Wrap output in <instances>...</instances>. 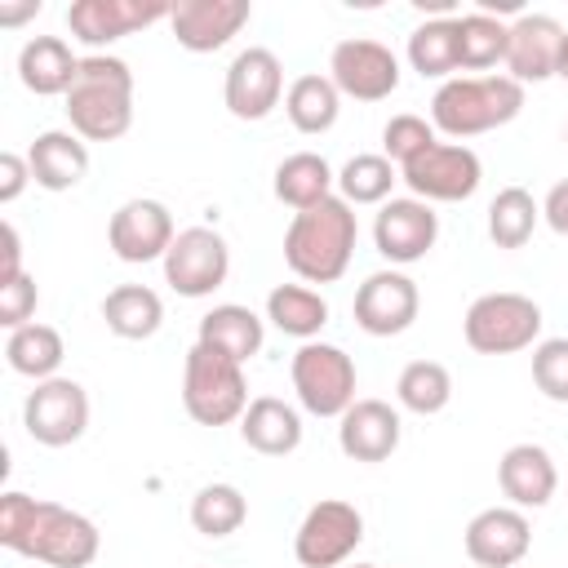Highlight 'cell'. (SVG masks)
Segmentation results:
<instances>
[{"instance_id":"47","label":"cell","mask_w":568,"mask_h":568,"mask_svg":"<svg viewBox=\"0 0 568 568\" xmlns=\"http://www.w3.org/2000/svg\"><path fill=\"white\" fill-rule=\"evenodd\" d=\"M564 138H568V129H564Z\"/></svg>"},{"instance_id":"46","label":"cell","mask_w":568,"mask_h":568,"mask_svg":"<svg viewBox=\"0 0 568 568\" xmlns=\"http://www.w3.org/2000/svg\"><path fill=\"white\" fill-rule=\"evenodd\" d=\"M355 568H382V564H355Z\"/></svg>"},{"instance_id":"11","label":"cell","mask_w":568,"mask_h":568,"mask_svg":"<svg viewBox=\"0 0 568 568\" xmlns=\"http://www.w3.org/2000/svg\"><path fill=\"white\" fill-rule=\"evenodd\" d=\"M328 80L337 84L342 98L355 102H382L399 89V58L368 36H351L337 40L328 53Z\"/></svg>"},{"instance_id":"32","label":"cell","mask_w":568,"mask_h":568,"mask_svg":"<svg viewBox=\"0 0 568 568\" xmlns=\"http://www.w3.org/2000/svg\"><path fill=\"white\" fill-rule=\"evenodd\" d=\"M408 67L422 80H453L457 67V18H426L408 36Z\"/></svg>"},{"instance_id":"43","label":"cell","mask_w":568,"mask_h":568,"mask_svg":"<svg viewBox=\"0 0 568 568\" xmlns=\"http://www.w3.org/2000/svg\"><path fill=\"white\" fill-rule=\"evenodd\" d=\"M0 235H4V257H0V284H4V280L22 275V235H18L13 222H4Z\"/></svg>"},{"instance_id":"22","label":"cell","mask_w":568,"mask_h":568,"mask_svg":"<svg viewBox=\"0 0 568 568\" xmlns=\"http://www.w3.org/2000/svg\"><path fill=\"white\" fill-rule=\"evenodd\" d=\"M497 484L515 510H541L559 488V470L541 444H510L497 462Z\"/></svg>"},{"instance_id":"26","label":"cell","mask_w":568,"mask_h":568,"mask_svg":"<svg viewBox=\"0 0 568 568\" xmlns=\"http://www.w3.org/2000/svg\"><path fill=\"white\" fill-rule=\"evenodd\" d=\"M195 342L209 346V351H217V355H226V359H235V364H248V359L262 351L266 328H262V320H257L248 306L222 302V306H213L209 315H200Z\"/></svg>"},{"instance_id":"20","label":"cell","mask_w":568,"mask_h":568,"mask_svg":"<svg viewBox=\"0 0 568 568\" xmlns=\"http://www.w3.org/2000/svg\"><path fill=\"white\" fill-rule=\"evenodd\" d=\"M564 27L550 13H519L510 22V44H506V75L519 84L550 80L559 71L564 53Z\"/></svg>"},{"instance_id":"18","label":"cell","mask_w":568,"mask_h":568,"mask_svg":"<svg viewBox=\"0 0 568 568\" xmlns=\"http://www.w3.org/2000/svg\"><path fill=\"white\" fill-rule=\"evenodd\" d=\"M178 240L173 213L160 200H124L106 222V244L120 262H164L169 244Z\"/></svg>"},{"instance_id":"29","label":"cell","mask_w":568,"mask_h":568,"mask_svg":"<svg viewBox=\"0 0 568 568\" xmlns=\"http://www.w3.org/2000/svg\"><path fill=\"white\" fill-rule=\"evenodd\" d=\"M266 320L297 342H315L328 324V302L306 284H275L266 293Z\"/></svg>"},{"instance_id":"19","label":"cell","mask_w":568,"mask_h":568,"mask_svg":"<svg viewBox=\"0 0 568 568\" xmlns=\"http://www.w3.org/2000/svg\"><path fill=\"white\" fill-rule=\"evenodd\" d=\"M532 546V524L515 506H488L466 524V555L475 568H515Z\"/></svg>"},{"instance_id":"25","label":"cell","mask_w":568,"mask_h":568,"mask_svg":"<svg viewBox=\"0 0 568 568\" xmlns=\"http://www.w3.org/2000/svg\"><path fill=\"white\" fill-rule=\"evenodd\" d=\"M240 439L262 457H288L302 444V413L275 395H257L240 417Z\"/></svg>"},{"instance_id":"39","label":"cell","mask_w":568,"mask_h":568,"mask_svg":"<svg viewBox=\"0 0 568 568\" xmlns=\"http://www.w3.org/2000/svg\"><path fill=\"white\" fill-rule=\"evenodd\" d=\"M532 382L546 399L568 404V337H546L532 346Z\"/></svg>"},{"instance_id":"2","label":"cell","mask_w":568,"mask_h":568,"mask_svg":"<svg viewBox=\"0 0 568 568\" xmlns=\"http://www.w3.org/2000/svg\"><path fill=\"white\" fill-rule=\"evenodd\" d=\"M355 240H359L355 209L342 195H328V200L293 213V222L284 231V262L306 284H333L346 275V266L355 257Z\"/></svg>"},{"instance_id":"34","label":"cell","mask_w":568,"mask_h":568,"mask_svg":"<svg viewBox=\"0 0 568 568\" xmlns=\"http://www.w3.org/2000/svg\"><path fill=\"white\" fill-rule=\"evenodd\" d=\"M395 399H399V408H408L417 417H435L453 399V373L439 359H413L399 368Z\"/></svg>"},{"instance_id":"9","label":"cell","mask_w":568,"mask_h":568,"mask_svg":"<svg viewBox=\"0 0 568 568\" xmlns=\"http://www.w3.org/2000/svg\"><path fill=\"white\" fill-rule=\"evenodd\" d=\"M359 541H364V515L342 497H324L302 515L293 532V555L302 568H337L355 555Z\"/></svg>"},{"instance_id":"16","label":"cell","mask_w":568,"mask_h":568,"mask_svg":"<svg viewBox=\"0 0 568 568\" xmlns=\"http://www.w3.org/2000/svg\"><path fill=\"white\" fill-rule=\"evenodd\" d=\"M355 324L368 337H395L404 328H413L417 311H422V293L404 271H373L359 288H355Z\"/></svg>"},{"instance_id":"45","label":"cell","mask_w":568,"mask_h":568,"mask_svg":"<svg viewBox=\"0 0 568 568\" xmlns=\"http://www.w3.org/2000/svg\"><path fill=\"white\" fill-rule=\"evenodd\" d=\"M564 84H568V36H564V53H559V71H555Z\"/></svg>"},{"instance_id":"30","label":"cell","mask_w":568,"mask_h":568,"mask_svg":"<svg viewBox=\"0 0 568 568\" xmlns=\"http://www.w3.org/2000/svg\"><path fill=\"white\" fill-rule=\"evenodd\" d=\"M62 355H67L62 333H58L53 324H36V320L22 324V328H13L9 342H4V359H9V368L22 373V377H31V382H49V377H58Z\"/></svg>"},{"instance_id":"6","label":"cell","mask_w":568,"mask_h":568,"mask_svg":"<svg viewBox=\"0 0 568 568\" xmlns=\"http://www.w3.org/2000/svg\"><path fill=\"white\" fill-rule=\"evenodd\" d=\"M541 333V306L524 293H484L466 306L462 337L479 355H515L528 351Z\"/></svg>"},{"instance_id":"8","label":"cell","mask_w":568,"mask_h":568,"mask_svg":"<svg viewBox=\"0 0 568 568\" xmlns=\"http://www.w3.org/2000/svg\"><path fill=\"white\" fill-rule=\"evenodd\" d=\"M484 164L470 146L462 142H430L426 151H417L408 164H399V182L426 200V204H457L470 200L479 191Z\"/></svg>"},{"instance_id":"10","label":"cell","mask_w":568,"mask_h":568,"mask_svg":"<svg viewBox=\"0 0 568 568\" xmlns=\"http://www.w3.org/2000/svg\"><path fill=\"white\" fill-rule=\"evenodd\" d=\"M231 275V248L213 226H186L164 253V284L178 297H209Z\"/></svg>"},{"instance_id":"3","label":"cell","mask_w":568,"mask_h":568,"mask_svg":"<svg viewBox=\"0 0 568 568\" xmlns=\"http://www.w3.org/2000/svg\"><path fill=\"white\" fill-rule=\"evenodd\" d=\"M71 133L84 142H115L133 124V71L124 58L89 53L80 58V75L67 93Z\"/></svg>"},{"instance_id":"17","label":"cell","mask_w":568,"mask_h":568,"mask_svg":"<svg viewBox=\"0 0 568 568\" xmlns=\"http://www.w3.org/2000/svg\"><path fill=\"white\" fill-rule=\"evenodd\" d=\"M253 18L248 0H178L169 9L173 40L186 53H217L226 49Z\"/></svg>"},{"instance_id":"12","label":"cell","mask_w":568,"mask_h":568,"mask_svg":"<svg viewBox=\"0 0 568 568\" xmlns=\"http://www.w3.org/2000/svg\"><path fill=\"white\" fill-rule=\"evenodd\" d=\"M22 426L44 448H67L89 430V395L71 377L36 382V390L22 404Z\"/></svg>"},{"instance_id":"5","label":"cell","mask_w":568,"mask_h":568,"mask_svg":"<svg viewBox=\"0 0 568 568\" xmlns=\"http://www.w3.org/2000/svg\"><path fill=\"white\" fill-rule=\"evenodd\" d=\"M248 382H244V364L209 351V346H191L186 351V368H182V408L191 413V422L200 426H231L244 417L248 408Z\"/></svg>"},{"instance_id":"36","label":"cell","mask_w":568,"mask_h":568,"mask_svg":"<svg viewBox=\"0 0 568 568\" xmlns=\"http://www.w3.org/2000/svg\"><path fill=\"white\" fill-rule=\"evenodd\" d=\"M399 182V169L386 160V155H351L337 173V195L355 209V204H386L390 191Z\"/></svg>"},{"instance_id":"24","label":"cell","mask_w":568,"mask_h":568,"mask_svg":"<svg viewBox=\"0 0 568 568\" xmlns=\"http://www.w3.org/2000/svg\"><path fill=\"white\" fill-rule=\"evenodd\" d=\"M80 75V58L62 36H31L18 49V80L36 98H67Z\"/></svg>"},{"instance_id":"38","label":"cell","mask_w":568,"mask_h":568,"mask_svg":"<svg viewBox=\"0 0 568 568\" xmlns=\"http://www.w3.org/2000/svg\"><path fill=\"white\" fill-rule=\"evenodd\" d=\"M430 142H439L435 138V124L430 120H422V115H390L386 120V129H382V155L399 169V164H408L417 151H426Z\"/></svg>"},{"instance_id":"44","label":"cell","mask_w":568,"mask_h":568,"mask_svg":"<svg viewBox=\"0 0 568 568\" xmlns=\"http://www.w3.org/2000/svg\"><path fill=\"white\" fill-rule=\"evenodd\" d=\"M40 13V0H27V4H0V27H18L27 18Z\"/></svg>"},{"instance_id":"31","label":"cell","mask_w":568,"mask_h":568,"mask_svg":"<svg viewBox=\"0 0 568 568\" xmlns=\"http://www.w3.org/2000/svg\"><path fill=\"white\" fill-rule=\"evenodd\" d=\"M506 44H510V22H501L497 13H462L457 18V67L462 71H488V67H506Z\"/></svg>"},{"instance_id":"21","label":"cell","mask_w":568,"mask_h":568,"mask_svg":"<svg viewBox=\"0 0 568 568\" xmlns=\"http://www.w3.org/2000/svg\"><path fill=\"white\" fill-rule=\"evenodd\" d=\"M404 422L386 399H355L342 417H337V448L351 462H386L399 448Z\"/></svg>"},{"instance_id":"14","label":"cell","mask_w":568,"mask_h":568,"mask_svg":"<svg viewBox=\"0 0 568 568\" xmlns=\"http://www.w3.org/2000/svg\"><path fill=\"white\" fill-rule=\"evenodd\" d=\"M439 240V217L426 200L417 195H390L382 213L373 217V244L390 266H413L422 262Z\"/></svg>"},{"instance_id":"37","label":"cell","mask_w":568,"mask_h":568,"mask_svg":"<svg viewBox=\"0 0 568 568\" xmlns=\"http://www.w3.org/2000/svg\"><path fill=\"white\" fill-rule=\"evenodd\" d=\"M244 519H248V501L235 484H204L191 497V524H195V532H204L213 541L240 532Z\"/></svg>"},{"instance_id":"33","label":"cell","mask_w":568,"mask_h":568,"mask_svg":"<svg viewBox=\"0 0 568 568\" xmlns=\"http://www.w3.org/2000/svg\"><path fill=\"white\" fill-rule=\"evenodd\" d=\"M284 111L293 120L297 133H328L337 124V111H342V93L328 75H297L284 93Z\"/></svg>"},{"instance_id":"41","label":"cell","mask_w":568,"mask_h":568,"mask_svg":"<svg viewBox=\"0 0 568 568\" xmlns=\"http://www.w3.org/2000/svg\"><path fill=\"white\" fill-rule=\"evenodd\" d=\"M27 182H31V164H27V155L4 151V155H0V204H13V200L27 191Z\"/></svg>"},{"instance_id":"23","label":"cell","mask_w":568,"mask_h":568,"mask_svg":"<svg viewBox=\"0 0 568 568\" xmlns=\"http://www.w3.org/2000/svg\"><path fill=\"white\" fill-rule=\"evenodd\" d=\"M27 164H31V182L58 195V191H71L84 182L89 146L71 129H44V133H36V142L27 151Z\"/></svg>"},{"instance_id":"13","label":"cell","mask_w":568,"mask_h":568,"mask_svg":"<svg viewBox=\"0 0 568 568\" xmlns=\"http://www.w3.org/2000/svg\"><path fill=\"white\" fill-rule=\"evenodd\" d=\"M284 93H288V89H284V67H280V58H275L271 49L248 44V49H240V53L231 58L222 98H226V111H231L235 120H248V124H253V120H266V115L280 106Z\"/></svg>"},{"instance_id":"4","label":"cell","mask_w":568,"mask_h":568,"mask_svg":"<svg viewBox=\"0 0 568 568\" xmlns=\"http://www.w3.org/2000/svg\"><path fill=\"white\" fill-rule=\"evenodd\" d=\"M524 111V84L510 75H453L430 98V124L448 138H479Z\"/></svg>"},{"instance_id":"15","label":"cell","mask_w":568,"mask_h":568,"mask_svg":"<svg viewBox=\"0 0 568 568\" xmlns=\"http://www.w3.org/2000/svg\"><path fill=\"white\" fill-rule=\"evenodd\" d=\"M173 4L164 0H75L67 9V31L89 44V49H106L160 18H169Z\"/></svg>"},{"instance_id":"28","label":"cell","mask_w":568,"mask_h":568,"mask_svg":"<svg viewBox=\"0 0 568 568\" xmlns=\"http://www.w3.org/2000/svg\"><path fill=\"white\" fill-rule=\"evenodd\" d=\"M275 200L280 204H288V209H311V204H320V200H328L333 195V186H337V173H333V164L324 160V155H315V151H297V155H284L280 164H275Z\"/></svg>"},{"instance_id":"27","label":"cell","mask_w":568,"mask_h":568,"mask_svg":"<svg viewBox=\"0 0 568 568\" xmlns=\"http://www.w3.org/2000/svg\"><path fill=\"white\" fill-rule=\"evenodd\" d=\"M102 324L124 342H146L164 324V302L146 284H120L102 297Z\"/></svg>"},{"instance_id":"42","label":"cell","mask_w":568,"mask_h":568,"mask_svg":"<svg viewBox=\"0 0 568 568\" xmlns=\"http://www.w3.org/2000/svg\"><path fill=\"white\" fill-rule=\"evenodd\" d=\"M541 217H546V226H550L555 235H568V178L555 182V186L546 191V200H541Z\"/></svg>"},{"instance_id":"1","label":"cell","mask_w":568,"mask_h":568,"mask_svg":"<svg viewBox=\"0 0 568 568\" xmlns=\"http://www.w3.org/2000/svg\"><path fill=\"white\" fill-rule=\"evenodd\" d=\"M0 546L49 568H89L102 550V537L89 515L9 488L0 497Z\"/></svg>"},{"instance_id":"35","label":"cell","mask_w":568,"mask_h":568,"mask_svg":"<svg viewBox=\"0 0 568 568\" xmlns=\"http://www.w3.org/2000/svg\"><path fill=\"white\" fill-rule=\"evenodd\" d=\"M541 222V204L524 186H506L488 204V240L497 248H524Z\"/></svg>"},{"instance_id":"7","label":"cell","mask_w":568,"mask_h":568,"mask_svg":"<svg viewBox=\"0 0 568 568\" xmlns=\"http://www.w3.org/2000/svg\"><path fill=\"white\" fill-rule=\"evenodd\" d=\"M288 373L297 404L311 417H342L355 404V359L333 342H302Z\"/></svg>"},{"instance_id":"40","label":"cell","mask_w":568,"mask_h":568,"mask_svg":"<svg viewBox=\"0 0 568 568\" xmlns=\"http://www.w3.org/2000/svg\"><path fill=\"white\" fill-rule=\"evenodd\" d=\"M36 302H40V288H36V275H13V280H4L0 284V324L13 333V328H22V324H31V315H36Z\"/></svg>"}]
</instances>
